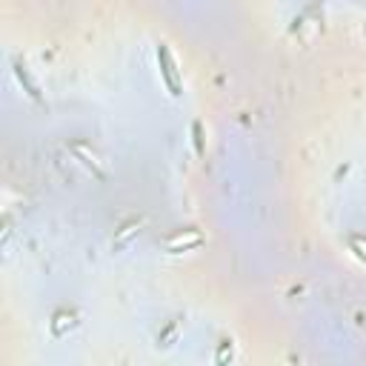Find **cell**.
<instances>
[{
    "label": "cell",
    "instance_id": "6",
    "mask_svg": "<svg viewBox=\"0 0 366 366\" xmlns=\"http://www.w3.org/2000/svg\"><path fill=\"white\" fill-rule=\"evenodd\" d=\"M14 75H18V81H21V86H23V92L29 94V98H31V101H35V103H43V98H40V86H38L35 81H31V75H29V69L23 66V63H21V60H14Z\"/></svg>",
    "mask_w": 366,
    "mask_h": 366
},
{
    "label": "cell",
    "instance_id": "10",
    "mask_svg": "<svg viewBox=\"0 0 366 366\" xmlns=\"http://www.w3.org/2000/svg\"><path fill=\"white\" fill-rule=\"evenodd\" d=\"M192 138H195V152H198V157H203V155H206V140H203V123H200V120L192 123Z\"/></svg>",
    "mask_w": 366,
    "mask_h": 366
},
{
    "label": "cell",
    "instance_id": "2",
    "mask_svg": "<svg viewBox=\"0 0 366 366\" xmlns=\"http://www.w3.org/2000/svg\"><path fill=\"white\" fill-rule=\"evenodd\" d=\"M203 244H206L203 232L195 229V226H186V229H178L174 235L166 237V241H164V252L166 254H183V252H192V249H198Z\"/></svg>",
    "mask_w": 366,
    "mask_h": 366
},
{
    "label": "cell",
    "instance_id": "4",
    "mask_svg": "<svg viewBox=\"0 0 366 366\" xmlns=\"http://www.w3.org/2000/svg\"><path fill=\"white\" fill-rule=\"evenodd\" d=\"M75 326H77L75 312H69V309H57V312L52 315V321H49V329H52L55 338H63V335H66V332H72Z\"/></svg>",
    "mask_w": 366,
    "mask_h": 366
},
{
    "label": "cell",
    "instance_id": "7",
    "mask_svg": "<svg viewBox=\"0 0 366 366\" xmlns=\"http://www.w3.org/2000/svg\"><path fill=\"white\" fill-rule=\"evenodd\" d=\"M178 335H181V321H172L161 335H157V346H164V349H169L174 341H178Z\"/></svg>",
    "mask_w": 366,
    "mask_h": 366
},
{
    "label": "cell",
    "instance_id": "5",
    "mask_svg": "<svg viewBox=\"0 0 366 366\" xmlns=\"http://www.w3.org/2000/svg\"><path fill=\"white\" fill-rule=\"evenodd\" d=\"M140 226H143V218H129V220H123V224L118 226V232H115V237H112V246H115V249H123L126 241H129V237H135V235L140 232Z\"/></svg>",
    "mask_w": 366,
    "mask_h": 366
},
{
    "label": "cell",
    "instance_id": "3",
    "mask_svg": "<svg viewBox=\"0 0 366 366\" xmlns=\"http://www.w3.org/2000/svg\"><path fill=\"white\" fill-rule=\"evenodd\" d=\"M69 152L77 157V161H81L92 174H94V178H98V181H106V169L101 166V161H98V155H94L89 146H86V143L83 140H72L69 143Z\"/></svg>",
    "mask_w": 366,
    "mask_h": 366
},
{
    "label": "cell",
    "instance_id": "9",
    "mask_svg": "<svg viewBox=\"0 0 366 366\" xmlns=\"http://www.w3.org/2000/svg\"><path fill=\"white\" fill-rule=\"evenodd\" d=\"M235 358V341L232 338H224L218 343V352H215V363H226Z\"/></svg>",
    "mask_w": 366,
    "mask_h": 366
},
{
    "label": "cell",
    "instance_id": "1",
    "mask_svg": "<svg viewBox=\"0 0 366 366\" xmlns=\"http://www.w3.org/2000/svg\"><path fill=\"white\" fill-rule=\"evenodd\" d=\"M157 66H161V77H164L169 94H172V98H181L183 81H181L178 63H174V57H172V49H169V46H164V43L157 46Z\"/></svg>",
    "mask_w": 366,
    "mask_h": 366
},
{
    "label": "cell",
    "instance_id": "8",
    "mask_svg": "<svg viewBox=\"0 0 366 366\" xmlns=\"http://www.w3.org/2000/svg\"><path fill=\"white\" fill-rule=\"evenodd\" d=\"M346 244H349V252H352L358 261L366 263V235H349Z\"/></svg>",
    "mask_w": 366,
    "mask_h": 366
}]
</instances>
